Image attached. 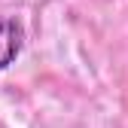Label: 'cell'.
Listing matches in <instances>:
<instances>
[{
    "label": "cell",
    "mask_w": 128,
    "mask_h": 128,
    "mask_svg": "<svg viewBox=\"0 0 128 128\" xmlns=\"http://www.w3.org/2000/svg\"><path fill=\"white\" fill-rule=\"evenodd\" d=\"M24 46V30L15 18H0V70L18 58Z\"/></svg>",
    "instance_id": "cell-1"
}]
</instances>
